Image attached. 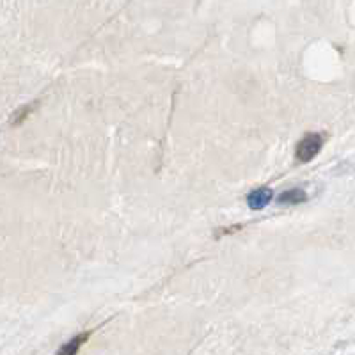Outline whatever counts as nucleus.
<instances>
[{
  "instance_id": "1",
  "label": "nucleus",
  "mask_w": 355,
  "mask_h": 355,
  "mask_svg": "<svg viewBox=\"0 0 355 355\" xmlns=\"http://www.w3.org/2000/svg\"><path fill=\"white\" fill-rule=\"evenodd\" d=\"M322 146H323V135H320V133H307V135H304L302 137V141L297 144L295 157H297V160L299 162L306 164V162H311L316 155L320 153Z\"/></svg>"
},
{
  "instance_id": "2",
  "label": "nucleus",
  "mask_w": 355,
  "mask_h": 355,
  "mask_svg": "<svg viewBox=\"0 0 355 355\" xmlns=\"http://www.w3.org/2000/svg\"><path fill=\"white\" fill-rule=\"evenodd\" d=\"M272 198H274V192L266 187H261V189H256L254 192L247 196V206L250 210H263L272 201Z\"/></svg>"
},
{
  "instance_id": "3",
  "label": "nucleus",
  "mask_w": 355,
  "mask_h": 355,
  "mask_svg": "<svg viewBox=\"0 0 355 355\" xmlns=\"http://www.w3.org/2000/svg\"><path fill=\"white\" fill-rule=\"evenodd\" d=\"M307 201V194L302 189H291L283 192L279 196V202L281 205H300V202Z\"/></svg>"
},
{
  "instance_id": "4",
  "label": "nucleus",
  "mask_w": 355,
  "mask_h": 355,
  "mask_svg": "<svg viewBox=\"0 0 355 355\" xmlns=\"http://www.w3.org/2000/svg\"><path fill=\"white\" fill-rule=\"evenodd\" d=\"M34 107H36V101H33V103H28V105L20 107V109H18L17 112H12V116H11V123H12V125H20V123H24V119L28 116V114L33 112Z\"/></svg>"
},
{
  "instance_id": "5",
  "label": "nucleus",
  "mask_w": 355,
  "mask_h": 355,
  "mask_svg": "<svg viewBox=\"0 0 355 355\" xmlns=\"http://www.w3.org/2000/svg\"><path fill=\"white\" fill-rule=\"evenodd\" d=\"M85 338H87V334H80V336H77L75 339H71V341H69V343L66 345V347L61 350V355H73V354H75V352L78 350V347H80L82 341H85Z\"/></svg>"
}]
</instances>
